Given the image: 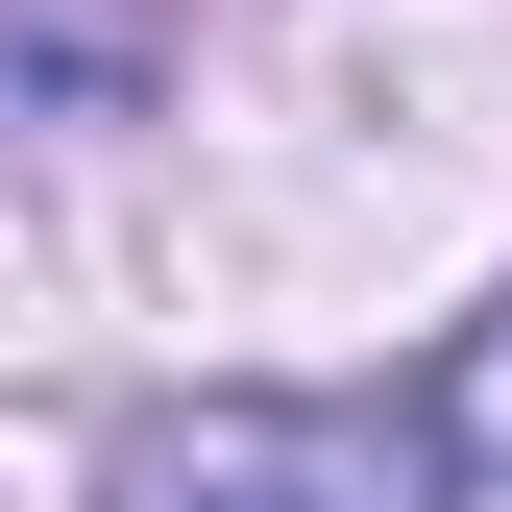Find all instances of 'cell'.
I'll list each match as a JSON object with an SVG mask.
<instances>
[{"label": "cell", "instance_id": "1", "mask_svg": "<svg viewBox=\"0 0 512 512\" xmlns=\"http://www.w3.org/2000/svg\"><path fill=\"white\" fill-rule=\"evenodd\" d=\"M439 488L464 464L366 391H196V415L122 439V512H439Z\"/></svg>", "mask_w": 512, "mask_h": 512}, {"label": "cell", "instance_id": "2", "mask_svg": "<svg viewBox=\"0 0 512 512\" xmlns=\"http://www.w3.org/2000/svg\"><path fill=\"white\" fill-rule=\"evenodd\" d=\"M415 439H439V464H488V488H512V317H488L464 366H439V415H415Z\"/></svg>", "mask_w": 512, "mask_h": 512}, {"label": "cell", "instance_id": "3", "mask_svg": "<svg viewBox=\"0 0 512 512\" xmlns=\"http://www.w3.org/2000/svg\"><path fill=\"white\" fill-rule=\"evenodd\" d=\"M0 98H122V25H25V49H0Z\"/></svg>", "mask_w": 512, "mask_h": 512}]
</instances>
